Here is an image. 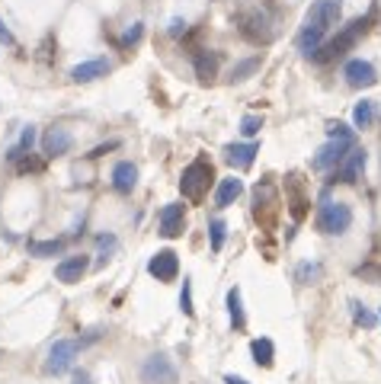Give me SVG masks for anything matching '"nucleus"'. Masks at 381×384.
Returning a JSON list of instances; mask_svg holds the SVG:
<instances>
[{
	"label": "nucleus",
	"mask_w": 381,
	"mask_h": 384,
	"mask_svg": "<svg viewBox=\"0 0 381 384\" xmlns=\"http://www.w3.org/2000/svg\"><path fill=\"white\" fill-rule=\"evenodd\" d=\"M259 128H263V119H259V115H244V119H240V135L244 138L259 135Z\"/></svg>",
	"instance_id": "obj_30"
},
{
	"label": "nucleus",
	"mask_w": 381,
	"mask_h": 384,
	"mask_svg": "<svg viewBox=\"0 0 381 384\" xmlns=\"http://www.w3.org/2000/svg\"><path fill=\"white\" fill-rule=\"evenodd\" d=\"M368 29V16H362V20H356V23H350L346 29H340L330 42H324V45L317 48V52L311 55V61H317V64H327V61L340 58V55H346L352 45L359 42V36H366Z\"/></svg>",
	"instance_id": "obj_2"
},
{
	"label": "nucleus",
	"mask_w": 381,
	"mask_h": 384,
	"mask_svg": "<svg viewBox=\"0 0 381 384\" xmlns=\"http://www.w3.org/2000/svg\"><path fill=\"white\" fill-rule=\"evenodd\" d=\"M183 231H186V208L180 202L164 205V211H160V234L164 237H180Z\"/></svg>",
	"instance_id": "obj_12"
},
{
	"label": "nucleus",
	"mask_w": 381,
	"mask_h": 384,
	"mask_svg": "<svg viewBox=\"0 0 381 384\" xmlns=\"http://www.w3.org/2000/svg\"><path fill=\"white\" fill-rule=\"evenodd\" d=\"M74 384H93V381H90V375H84V371H77V375H74Z\"/></svg>",
	"instance_id": "obj_36"
},
{
	"label": "nucleus",
	"mask_w": 381,
	"mask_h": 384,
	"mask_svg": "<svg viewBox=\"0 0 381 384\" xmlns=\"http://www.w3.org/2000/svg\"><path fill=\"white\" fill-rule=\"evenodd\" d=\"M212 180H215L212 164H208L206 157H196L183 170V176H180V192H183V199H189V202H202V196L208 192Z\"/></svg>",
	"instance_id": "obj_4"
},
{
	"label": "nucleus",
	"mask_w": 381,
	"mask_h": 384,
	"mask_svg": "<svg viewBox=\"0 0 381 384\" xmlns=\"http://www.w3.org/2000/svg\"><path fill=\"white\" fill-rule=\"evenodd\" d=\"M141 36H145V26H141V23L129 26V29L122 32V38H119V48H131V45H138V42H141Z\"/></svg>",
	"instance_id": "obj_27"
},
{
	"label": "nucleus",
	"mask_w": 381,
	"mask_h": 384,
	"mask_svg": "<svg viewBox=\"0 0 381 384\" xmlns=\"http://www.w3.org/2000/svg\"><path fill=\"white\" fill-rule=\"evenodd\" d=\"M71 144H74V138H71L68 128H48L45 138H42V151H45V157H64L71 151Z\"/></svg>",
	"instance_id": "obj_14"
},
{
	"label": "nucleus",
	"mask_w": 381,
	"mask_h": 384,
	"mask_svg": "<svg viewBox=\"0 0 381 384\" xmlns=\"http://www.w3.org/2000/svg\"><path fill=\"white\" fill-rule=\"evenodd\" d=\"M317 227L327 234V237L346 234L352 227V208L346 202H327L317 211Z\"/></svg>",
	"instance_id": "obj_5"
},
{
	"label": "nucleus",
	"mask_w": 381,
	"mask_h": 384,
	"mask_svg": "<svg viewBox=\"0 0 381 384\" xmlns=\"http://www.w3.org/2000/svg\"><path fill=\"white\" fill-rule=\"evenodd\" d=\"M208 237H212V250L218 253V250L224 247V221L222 218H215L212 225H208Z\"/></svg>",
	"instance_id": "obj_28"
},
{
	"label": "nucleus",
	"mask_w": 381,
	"mask_h": 384,
	"mask_svg": "<svg viewBox=\"0 0 381 384\" xmlns=\"http://www.w3.org/2000/svg\"><path fill=\"white\" fill-rule=\"evenodd\" d=\"M327 135H330V141H352V128L343 125V122H333L327 128Z\"/></svg>",
	"instance_id": "obj_31"
},
{
	"label": "nucleus",
	"mask_w": 381,
	"mask_h": 384,
	"mask_svg": "<svg viewBox=\"0 0 381 384\" xmlns=\"http://www.w3.org/2000/svg\"><path fill=\"white\" fill-rule=\"evenodd\" d=\"M180 308L183 314H192V282L183 279V294H180Z\"/></svg>",
	"instance_id": "obj_32"
},
{
	"label": "nucleus",
	"mask_w": 381,
	"mask_h": 384,
	"mask_svg": "<svg viewBox=\"0 0 381 384\" xmlns=\"http://www.w3.org/2000/svg\"><path fill=\"white\" fill-rule=\"evenodd\" d=\"M257 68H259V55H253V58H247V61H237L234 68H231V77H228V80H231V83H240V80H247V77H250Z\"/></svg>",
	"instance_id": "obj_22"
},
{
	"label": "nucleus",
	"mask_w": 381,
	"mask_h": 384,
	"mask_svg": "<svg viewBox=\"0 0 381 384\" xmlns=\"http://www.w3.org/2000/svg\"><path fill=\"white\" fill-rule=\"evenodd\" d=\"M320 272H324V269H320V263H301L295 269V279L301 282V285H311V282L320 279Z\"/></svg>",
	"instance_id": "obj_26"
},
{
	"label": "nucleus",
	"mask_w": 381,
	"mask_h": 384,
	"mask_svg": "<svg viewBox=\"0 0 381 384\" xmlns=\"http://www.w3.org/2000/svg\"><path fill=\"white\" fill-rule=\"evenodd\" d=\"M224 384H250V381H244V378H237V375H228L224 378Z\"/></svg>",
	"instance_id": "obj_37"
},
{
	"label": "nucleus",
	"mask_w": 381,
	"mask_h": 384,
	"mask_svg": "<svg viewBox=\"0 0 381 384\" xmlns=\"http://www.w3.org/2000/svg\"><path fill=\"white\" fill-rule=\"evenodd\" d=\"M32 144H36V128H23V138H20V144H16L13 151H10V160H20L26 157V151H32Z\"/></svg>",
	"instance_id": "obj_25"
},
{
	"label": "nucleus",
	"mask_w": 381,
	"mask_h": 384,
	"mask_svg": "<svg viewBox=\"0 0 381 384\" xmlns=\"http://www.w3.org/2000/svg\"><path fill=\"white\" fill-rule=\"evenodd\" d=\"M228 314H231V324L240 330L244 327V308H240V288H231L228 292Z\"/></svg>",
	"instance_id": "obj_24"
},
{
	"label": "nucleus",
	"mask_w": 381,
	"mask_h": 384,
	"mask_svg": "<svg viewBox=\"0 0 381 384\" xmlns=\"http://www.w3.org/2000/svg\"><path fill=\"white\" fill-rule=\"evenodd\" d=\"M148 272H151L157 282H173L180 276V259H176L173 250H157L148 263Z\"/></svg>",
	"instance_id": "obj_10"
},
{
	"label": "nucleus",
	"mask_w": 381,
	"mask_h": 384,
	"mask_svg": "<svg viewBox=\"0 0 381 384\" xmlns=\"http://www.w3.org/2000/svg\"><path fill=\"white\" fill-rule=\"evenodd\" d=\"M237 29L253 45H266L269 38H273V16L263 7H247L237 13Z\"/></svg>",
	"instance_id": "obj_3"
},
{
	"label": "nucleus",
	"mask_w": 381,
	"mask_h": 384,
	"mask_svg": "<svg viewBox=\"0 0 381 384\" xmlns=\"http://www.w3.org/2000/svg\"><path fill=\"white\" fill-rule=\"evenodd\" d=\"M257 154H259V144L257 141L228 144V148H224V160H228L231 166H237V170H247V166L257 160Z\"/></svg>",
	"instance_id": "obj_16"
},
{
	"label": "nucleus",
	"mask_w": 381,
	"mask_h": 384,
	"mask_svg": "<svg viewBox=\"0 0 381 384\" xmlns=\"http://www.w3.org/2000/svg\"><path fill=\"white\" fill-rule=\"evenodd\" d=\"M113 148H119V141H109V144H103V148H96V151H90V157H99V154L113 151Z\"/></svg>",
	"instance_id": "obj_34"
},
{
	"label": "nucleus",
	"mask_w": 381,
	"mask_h": 384,
	"mask_svg": "<svg viewBox=\"0 0 381 384\" xmlns=\"http://www.w3.org/2000/svg\"><path fill=\"white\" fill-rule=\"evenodd\" d=\"M340 16H343V0H317L308 10L301 29H298V52L305 55V58H311L327 42L330 29L340 23Z\"/></svg>",
	"instance_id": "obj_1"
},
{
	"label": "nucleus",
	"mask_w": 381,
	"mask_h": 384,
	"mask_svg": "<svg viewBox=\"0 0 381 384\" xmlns=\"http://www.w3.org/2000/svg\"><path fill=\"white\" fill-rule=\"evenodd\" d=\"M141 378H145V384H176V365L167 359L164 353H154L145 359V365H141Z\"/></svg>",
	"instance_id": "obj_7"
},
{
	"label": "nucleus",
	"mask_w": 381,
	"mask_h": 384,
	"mask_svg": "<svg viewBox=\"0 0 381 384\" xmlns=\"http://www.w3.org/2000/svg\"><path fill=\"white\" fill-rule=\"evenodd\" d=\"M183 32H186L183 20H173V23H170V36H183Z\"/></svg>",
	"instance_id": "obj_33"
},
{
	"label": "nucleus",
	"mask_w": 381,
	"mask_h": 384,
	"mask_svg": "<svg viewBox=\"0 0 381 384\" xmlns=\"http://www.w3.org/2000/svg\"><path fill=\"white\" fill-rule=\"evenodd\" d=\"M378 317H381V314H378Z\"/></svg>",
	"instance_id": "obj_38"
},
{
	"label": "nucleus",
	"mask_w": 381,
	"mask_h": 384,
	"mask_svg": "<svg viewBox=\"0 0 381 384\" xmlns=\"http://www.w3.org/2000/svg\"><path fill=\"white\" fill-rule=\"evenodd\" d=\"M77 353H80V343L77 339H55V346L48 349L45 359V371L48 375H64V371L74 369Z\"/></svg>",
	"instance_id": "obj_6"
},
{
	"label": "nucleus",
	"mask_w": 381,
	"mask_h": 384,
	"mask_svg": "<svg viewBox=\"0 0 381 384\" xmlns=\"http://www.w3.org/2000/svg\"><path fill=\"white\" fill-rule=\"evenodd\" d=\"M240 196H244V180L228 176V180H222L218 189H215V205H218V208H228V205H234Z\"/></svg>",
	"instance_id": "obj_18"
},
{
	"label": "nucleus",
	"mask_w": 381,
	"mask_h": 384,
	"mask_svg": "<svg viewBox=\"0 0 381 384\" xmlns=\"http://www.w3.org/2000/svg\"><path fill=\"white\" fill-rule=\"evenodd\" d=\"M0 42H7V45H13V36H10V29L3 23H0Z\"/></svg>",
	"instance_id": "obj_35"
},
{
	"label": "nucleus",
	"mask_w": 381,
	"mask_h": 384,
	"mask_svg": "<svg viewBox=\"0 0 381 384\" xmlns=\"http://www.w3.org/2000/svg\"><path fill=\"white\" fill-rule=\"evenodd\" d=\"M192 68H196V77L202 83H212L218 77V52H208V48H199L192 55Z\"/></svg>",
	"instance_id": "obj_17"
},
{
	"label": "nucleus",
	"mask_w": 381,
	"mask_h": 384,
	"mask_svg": "<svg viewBox=\"0 0 381 384\" xmlns=\"http://www.w3.org/2000/svg\"><path fill=\"white\" fill-rule=\"evenodd\" d=\"M372 122H375V103H372V99L356 103V109H352V125H356V128H368Z\"/></svg>",
	"instance_id": "obj_21"
},
{
	"label": "nucleus",
	"mask_w": 381,
	"mask_h": 384,
	"mask_svg": "<svg viewBox=\"0 0 381 384\" xmlns=\"http://www.w3.org/2000/svg\"><path fill=\"white\" fill-rule=\"evenodd\" d=\"M64 250V241H29V253L32 256H58Z\"/></svg>",
	"instance_id": "obj_23"
},
{
	"label": "nucleus",
	"mask_w": 381,
	"mask_h": 384,
	"mask_svg": "<svg viewBox=\"0 0 381 384\" xmlns=\"http://www.w3.org/2000/svg\"><path fill=\"white\" fill-rule=\"evenodd\" d=\"M87 266H90V259H87L84 253L68 256V259H62V263L55 266V279H58V282H64V285H74V282H80V279H84Z\"/></svg>",
	"instance_id": "obj_13"
},
{
	"label": "nucleus",
	"mask_w": 381,
	"mask_h": 384,
	"mask_svg": "<svg viewBox=\"0 0 381 384\" xmlns=\"http://www.w3.org/2000/svg\"><path fill=\"white\" fill-rule=\"evenodd\" d=\"M250 353H253V362L257 365H273V359H275V346H273V339H253L250 343Z\"/></svg>",
	"instance_id": "obj_20"
},
{
	"label": "nucleus",
	"mask_w": 381,
	"mask_h": 384,
	"mask_svg": "<svg viewBox=\"0 0 381 384\" xmlns=\"http://www.w3.org/2000/svg\"><path fill=\"white\" fill-rule=\"evenodd\" d=\"M109 71H113V64H109L106 58H90V61H84V64H77V68L71 71V80H77V83H90V80H99V77H106Z\"/></svg>",
	"instance_id": "obj_15"
},
{
	"label": "nucleus",
	"mask_w": 381,
	"mask_h": 384,
	"mask_svg": "<svg viewBox=\"0 0 381 384\" xmlns=\"http://www.w3.org/2000/svg\"><path fill=\"white\" fill-rule=\"evenodd\" d=\"M352 148H356L352 141H327V144H324V148L317 151V157H314V170H330V166L336 170V166L343 164V157L352 151Z\"/></svg>",
	"instance_id": "obj_11"
},
{
	"label": "nucleus",
	"mask_w": 381,
	"mask_h": 384,
	"mask_svg": "<svg viewBox=\"0 0 381 384\" xmlns=\"http://www.w3.org/2000/svg\"><path fill=\"white\" fill-rule=\"evenodd\" d=\"M366 164H368V154L362 151V148H352V151L343 157V164L333 170V183H346V186L359 183L362 173H366Z\"/></svg>",
	"instance_id": "obj_8"
},
{
	"label": "nucleus",
	"mask_w": 381,
	"mask_h": 384,
	"mask_svg": "<svg viewBox=\"0 0 381 384\" xmlns=\"http://www.w3.org/2000/svg\"><path fill=\"white\" fill-rule=\"evenodd\" d=\"M343 77H346L350 87H356V90H362V87H375V83H378V71H375V64L372 61H362V58L346 61Z\"/></svg>",
	"instance_id": "obj_9"
},
{
	"label": "nucleus",
	"mask_w": 381,
	"mask_h": 384,
	"mask_svg": "<svg viewBox=\"0 0 381 384\" xmlns=\"http://www.w3.org/2000/svg\"><path fill=\"white\" fill-rule=\"evenodd\" d=\"M350 308H352V317H356V324H362V327H375V314H372V311H366V304L350 301Z\"/></svg>",
	"instance_id": "obj_29"
},
{
	"label": "nucleus",
	"mask_w": 381,
	"mask_h": 384,
	"mask_svg": "<svg viewBox=\"0 0 381 384\" xmlns=\"http://www.w3.org/2000/svg\"><path fill=\"white\" fill-rule=\"evenodd\" d=\"M138 186V166L131 160H122V164L113 166V189L115 192H131Z\"/></svg>",
	"instance_id": "obj_19"
}]
</instances>
